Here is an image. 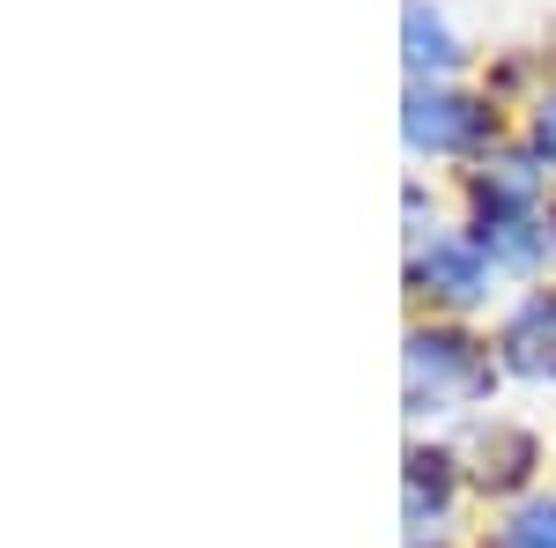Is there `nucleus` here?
<instances>
[{"mask_svg":"<svg viewBox=\"0 0 556 548\" xmlns=\"http://www.w3.org/2000/svg\"><path fill=\"white\" fill-rule=\"evenodd\" d=\"M490 385V364L475 356L460 334H416L408 341V393L416 400H468V393H482Z\"/></svg>","mask_w":556,"mask_h":548,"instance_id":"nucleus-1","label":"nucleus"},{"mask_svg":"<svg viewBox=\"0 0 556 548\" xmlns=\"http://www.w3.org/2000/svg\"><path fill=\"white\" fill-rule=\"evenodd\" d=\"M490 127V112L475 97H453V89H416L408 97V141L430 149V156H453V149H475Z\"/></svg>","mask_w":556,"mask_h":548,"instance_id":"nucleus-2","label":"nucleus"},{"mask_svg":"<svg viewBox=\"0 0 556 548\" xmlns=\"http://www.w3.org/2000/svg\"><path fill=\"white\" fill-rule=\"evenodd\" d=\"M505 364L527 379H549L556 371V296H527L519 319L505 327Z\"/></svg>","mask_w":556,"mask_h":548,"instance_id":"nucleus-3","label":"nucleus"},{"mask_svg":"<svg viewBox=\"0 0 556 548\" xmlns=\"http://www.w3.org/2000/svg\"><path fill=\"white\" fill-rule=\"evenodd\" d=\"M416 282H430V290L453 296V304H468V296L482 290V259H475L468 245H430V253L416 259Z\"/></svg>","mask_w":556,"mask_h":548,"instance_id":"nucleus-4","label":"nucleus"},{"mask_svg":"<svg viewBox=\"0 0 556 548\" xmlns=\"http://www.w3.org/2000/svg\"><path fill=\"white\" fill-rule=\"evenodd\" d=\"M401 23H408V67H453V60H460V52H453V30H445V15H430L424 0H408V15H401Z\"/></svg>","mask_w":556,"mask_h":548,"instance_id":"nucleus-5","label":"nucleus"},{"mask_svg":"<svg viewBox=\"0 0 556 548\" xmlns=\"http://www.w3.org/2000/svg\"><path fill=\"white\" fill-rule=\"evenodd\" d=\"M445 497H453L445 460H438V453H416V460H408V526H424V511L438 519V511H445Z\"/></svg>","mask_w":556,"mask_h":548,"instance_id":"nucleus-6","label":"nucleus"},{"mask_svg":"<svg viewBox=\"0 0 556 548\" xmlns=\"http://www.w3.org/2000/svg\"><path fill=\"white\" fill-rule=\"evenodd\" d=\"M482 253H497V259H534L542 253V238H534V222L513 208H482Z\"/></svg>","mask_w":556,"mask_h":548,"instance_id":"nucleus-7","label":"nucleus"},{"mask_svg":"<svg viewBox=\"0 0 556 548\" xmlns=\"http://www.w3.org/2000/svg\"><path fill=\"white\" fill-rule=\"evenodd\" d=\"M505 541L513 548H556V505H527L513 526H505Z\"/></svg>","mask_w":556,"mask_h":548,"instance_id":"nucleus-8","label":"nucleus"},{"mask_svg":"<svg viewBox=\"0 0 556 548\" xmlns=\"http://www.w3.org/2000/svg\"><path fill=\"white\" fill-rule=\"evenodd\" d=\"M534 141H542V156L556 164V97H542V112H534Z\"/></svg>","mask_w":556,"mask_h":548,"instance_id":"nucleus-9","label":"nucleus"}]
</instances>
